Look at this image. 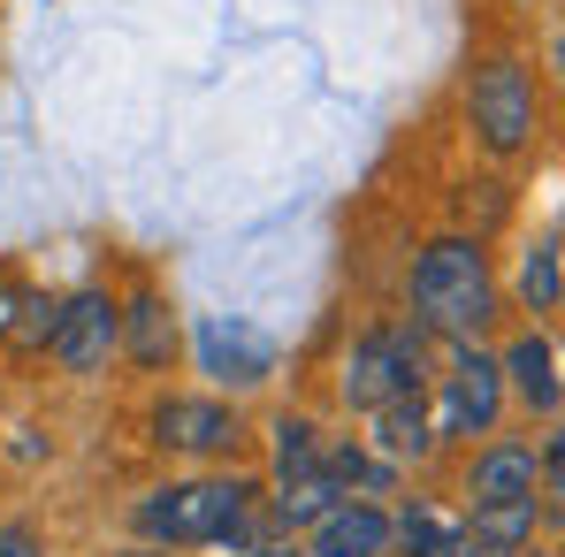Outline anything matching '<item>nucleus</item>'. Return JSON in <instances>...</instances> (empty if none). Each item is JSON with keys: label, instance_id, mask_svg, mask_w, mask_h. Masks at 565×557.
<instances>
[{"label": "nucleus", "instance_id": "f257e3e1", "mask_svg": "<svg viewBox=\"0 0 565 557\" xmlns=\"http://www.w3.org/2000/svg\"><path fill=\"white\" fill-rule=\"evenodd\" d=\"M130 519H138L146 550H253L268 535L260 481H245V473H191L169 489H146Z\"/></svg>", "mask_w": 565, "mask_h": 557}, {"label": "nucleus", "instance_id": "f03ea898", "mask_svg": "<svg viewBox=\"0 0 565 557\" xmlns=\"http://www.w3.org/2000/svg\"><path fill=\"white\" fill-rule=\"evenodd\" d=\"M405 298H413V329H420L428 344H481L489 321H497L489 253H481L473 237H436V245H420Z\"/></svg>", "mask_w": 565, "mask_h": 557}, {"label": "nucleus", "instance_id": "7ed1b4c3", "mask_svg": "<svg viewBox=\"0 0 565 557\" xmlns=\"http://www.w3.org/2000/svg\"><path fill=\"white\" fill-rule=\"evenodd\" d=\"M467 122L489 161H520L543 138V93L520 54H481L467 69Z\"/></svg>", "mask_w": 565, "mask_h": 557}, {"label": "nucleus", "instance_id": "20e7f679", "mask_svg": "<svg viewBox=\"0 0 565 557\" xmlns=\"http://www.w3.org/2000/svg\"><path fill=\"white\" fill-rule=\"evenodd\" d=\"M420 405H428L436 443L497 436V420H504V374H497V352H481V344H451V367L428 374Z\"/></svg>", "mask_w": 565, "mask_h": 557}, {"label": "nucleus", "instance_id": "39448f33", "mask_svg": "<svg viewBox=\"0 0 565 557\" xmlns=\"http://www.w3.org/2000/svg\"><path fill=\"white\" fill-rule=\"evenodd\" d=\"M337 389H344L352 413H375V405H390V397L428 389V336H420L413 321H382V329H367V336H352Z\"/></svg>", "mask_w": 565, "mask_h": 557}, {"label": "nucleus", "instance_id": "423d86ee", "mask_svg": "<svg viewBox=\"0 0 565 557\" xmlns=\"http://www.w3.org/2000/svg\"><path fill=\"white\" fill-rule=\"evenodd\" d=\"M153 443L161 451H184V459H230L237 443H245V420H237V405H222V397H161L153 405Z\"/></svg>", "mask_w": 565, "mask_h": 557}, {"label": "nucleus", "instance_id": "0eeeda50", "mask_svg": "<svg viewBox=\"0 0 565 557\" xmlns=\"http://www.w3.org/2000/svg\"><path fill=\"white\" fill-rule=\"evenodd\" d=\"M115 298L107 290H77V298H62L54 306V321H46V360L70 374H93L115 360Z\"/></svg>", "mask_w": 565, "mask_h": 557}, {"label": "nucleus", "instance_id": "6e6552de", "mask_svg": "<svg viewBox=\"0 0 565 557\" xmlns=\"http://www.w3.org/2000/svg\"><path fill=\"white\" fill-rule=\"evenodd\" d=\"M191 344H199V367L214 374V382H230V389H253V382H268V374H276V344H268L253 321L206 313Z\"/></svg>", "mask_w": 565, "mask_h": 557}, {"label": "nucleus", "instance_id": "1a4fd4ad", "mask_svg": "<svg viewBox=\"0 0 565 557\" xmlns=\"http://www.w3.org/2000/svg\"><path fill=\"white\" fill-rule=\"evenodd\" d=\"M497 374H504V397H520L527 413L558 420L565 382H558V344H551V329H520V336L497 352Z\"/></svg>", "mask_w": 565, "mask_h": 557}, {"label": "nucleus", "instance_id": "9d476101", "mask_svg": "<svg viewBox=\"0 0 565 557\" xmlns=\"http://www.w3.org/2000/svg\"><path fill=\"white\" fill-rule=\"evenodd\" d=\"M481 504H535V443L520 436H489L467 459V512Z\"/></svg>", "mask_w": 565, "mask_h": 557}, {"label": "nucleus", "instance_id": "9b49d317", "mask_svg": "<svg viewBox=\"0 0 565 557\" xmlns=\"http://www.w3.org/2000/svg\"><path fill=\"white\" fill-rule=\"evenodd\" d=\"M337 504H344V489H337V473H329V465L276 473V496H260V512H268V527H276V535H313Z\"/></svg>", "mask_w": 565, "mask_h": 557}, {"label": "nucleus", "instance_id": "f8f14e48", "mask_svg": "<svg viewBox=\"0 0 565 557\" xmlns=\"http://www.w3.org/2000/svg\"><path fill=\"white\" fill-rule=\"evenodd\" d=\"M115 352H130L146 374H161L177 360V306L161 290H138L122 313H115Z\"/></svg>", "mask_w": 565, "mask_h": 557}, {"label": "nucleus", "instance_id": "ddd939ff", "mask_svg": "<svg viewBox=\"0 0 565 557\" xmlns=\"http://www.w3.org/2000/svg\"><path fill=\"white\" fill-rule=\"evenodd\" d=\"M313 557H390V512L375 496H344L313 527Z\"/></svg>", "mask_w": 565, "mask_h": 557}, {"label": "nucleus", "instance_id": "4468645a", "mask_svg": "<svg viewBox=\"0 0 565 557\" xmlns=\"http://www.w3.org/2000/svg\"><path fill=\"white\" fill-rule=\"evenodd\" d=\"M367 451L375 459H390V465H420L428 451H436V428H428V405H420V389L413 397H390V405H375L367 413Z\"/></svg>", "mask_w": 565, "mask_h": 557}, {"label": "nucleus", "instance_id": "2eb2a0df", "mask_svg": "<svg viewBox=\"0 0 565 557\" xmlns=\"http://www.w3.org/2000/svg\"><path fill=\"white\" fill-rule=\"evenodd\" d=\"M467 535L459 512H436V504H405L390 512V557H451Z\"/></svg>", "mask_w": 565, "mask_h": 557}, {"label": "nucleus", "instance_id": "dca6fc26", "mask_svg": "<svg viewBox=\"0 0 565 557\" xmlns=\"http://www.w3.org/2000/svg\"><path fill=\"white\" fill-rule=\"evenodd\" d=\"M512 290H520V306L527 313H558L565 298V268H558V229H543L527 253H520V276H512Z\"/></svg>", "mask_w": 565, "mask_h": 557}, {"label": "nucleus", "instance_id": "f3484780", "mask_svg": "<svg viewBox=\"0 0 565 557\" xmlns=\"http://www.w3.org/2000/svg\"><path fill=\"white\" fill-rule=\"evenodd\" d=\"M535 519H543L535 504H481V512H467V535L497 557H520L535 550Z\"/></svg>", "mask_w": 565, "mask_h": 557}, {"label": "nucleus", "instance_id": "a211bd4d", "mask_svg": "<svg viewBox=\"0 0 565 557\" xmlns=\"http://www.w3.org/2000/svg\"><path fill=\"white\" fill-rule=\"evenodd\" d=\"M268 451H276V473H306V465H321V428L306 413H276Z\"/></svg>", "mask_w": 565, "mask_h": 557}, {"label": "nucleus", "instance_id": "6ab92c4d", "mask_svg": "<svg viewBox=\"0 0 565 557\" xmlns=\"http://www.w3.org/2000/svg\"><path fill=\"white\" fill-rule=\"evenodd\" d=\"M0 557H39V527L31 519H8L0 527Z\"/></svg>", "mask_w": 565, "mask_h": 557}, {"label": "nucleus", "instance_id": "aec40b11", "mask_svg": "<svg viewBox=\"0 0 565 557\" xmlns=\"http://www.w3.org/2000/svg\"><path fill=\"white\" fill-rule=\"evenodd\" d=\"M237 557H306V550H298V535H260L253 550H237Z\"/></svg>", "mask_w": 565, "mask_h": 557}, {"label": "nucleus", "instance_id": "412c9836", "mask_svg": "<svg viewBox=\"0 0 565 557\" xmlns=\"http://www.w3.org/2000/svg\"><path fill=\"white\" fill-rule=\"evenodd\" d=\"M122 557H177V550H146V543H138V550H122Z\"/></svg>", "mask_w": 565, "mask_h": 557}, {"label": "nucleus", "instance_id": "4be33fe9", "mask_svg": "<svg viewBox=\"0 0 565 557\" xmlns=\"http://www.w3.org/2000/svg\"><path fill=\"white\" fill-rule=\"evenodd\" d=\"M520 557H558V550H520Z\"/></svg>", "mask_w": 565, "mask_h": 557}]
</instances>
